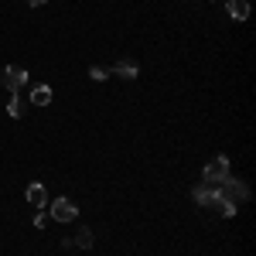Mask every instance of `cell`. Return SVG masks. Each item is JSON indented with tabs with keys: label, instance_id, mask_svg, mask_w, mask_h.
Instances as JSON below:
<instances>
[{
	"label": "cell",
	"instance_id": "6da1fadb",
	"mask_svg": "<svg viewBox=\"0 0 256 256\" xmlns=\"http://www.w3.org/2000/svg\"><path fill=\"white\" fill-rule=\"evenodd\" d=\"M202 178H205V184H218L222 178H229V158H226V154H216V158L205 164Z\"/></svg>",
	"mask_w": 256,
	"mask_h": 256
},
{
	"label": "cell",
	"instance_id": "7a4b0ae2",
	"mask_svg": "<svg viewBox=\"0 0 256 256\" xmlns=\"http://www.w3.org/2000/svg\"><path fill=\"white\" fill-rule=\"evenodd\" d=\"M76 216H79V208H76L72 198H55V202H52V218H58V222H72Z\"/></svg>",
	"mask_w": 256,
	"mask_h": 256
},
{
	"label": "cell",
	"instance_id": "3957f363",
	"mask_svg": "<svg viewBox=\"0 0 256 256\" xmlns=\"http://www.w3.org/2000/svg\"><path fill=\"white\" fill-rule=\"evenodd\" d=\"M0 82H4L10 92H18L20 86H28V72H24L20 65H7V68H4V76H0Z\"/></svg>",
	"mask_w": 256,
	"mask_h": 256
},
{
	"label": "cell",
	"instance_id": "277c9868",
	"mask_svg": "<svg viewBox=\"0 0 256 256\" xmlns=\"http://www.w3.org/2000/svg\"><path fill=\"white\" fill-rule=\"evenodd\" d=\"M28 202H31L34 208H44V205H48V188H44L41 181H31V184H28Z\"/></svg>",
	"mask_w": 256,
	"mask_h": 256
},
{
	"label": "cell",
	"instance_id": "5b68a950",
	"mask_svg": "<svg viewBox=\"0 0 256 256\" xmlns=\"http://www.w3.org/2000/svg\"><path fill=\"white\" fill-rule=\"evenodd\" d=\"M226 10H229L232 20H246L250 18V4H246V0H226Z\"/></svg>",
	"mask_w": 256,
	"mask_h": 256
},
{
	"label": "cell",
	"instance_id": "8992f818",
	"mask_svg": "<svg viewBox=\"0 0 256 256\" xmlns=\"http://www.w3.org/2000/svg\"><path fill=\"white\" fill-rule=\"evenodd\" d=\"M31 102H34V106H48V102H52V89H48V86H34V89H31Z\"/></svg>",
	"mask_w": 256,
	"mask_h": 256
},
{
	"label": "cell",
	"instance_id": "52a82bcc",
	"mask_svg": "<svg viewBox=\"0 0 256 256\" xmlns=\"http://www.w3.org/2000/svg\"><path fill=\"white\" fill-rule=\"evenodd\" d=\"M212 198H216V184H208V188L198 184V188H195V202H198V205H212Z\"/></svg>",
	"mask_w": 256,
	"mask_h": 256
},
{
	"label": "cell",
	"instance_id": "ba28073f",
	"mask_svg": "<svg viewBox=\"0 0 256 256\" xmlns=\"http://www.w3.org/2000/svg\"><path fill=\"white\" fill-rule=\"evenodd\" d=\"M116 76H123V79H137V65L134 62H116Z\"/></svg>",
	"mask_w": 256,
	"mask_h": 256
},
{
	"label": "cell",
	"instance_id": "9c48e42d",
	"mask_svg": "<svg viewBox=\"0 0 256 256\" xmlns=\"http://www.w3.org/2000/svg\"><path fill=\"white\" fill-rule=\"evenodd\" d=\"M24 110H28V106H24V102L18 99V92H14V96H10V102H7V113H10L14 120H20V116H24Z\"/></svg>",
	"mask_w": 256,
	"mask_h": 256
},
{
	"label": "cell",
	"instance_id": "30bf717a",
	"mask_svg": "<svg viewBox=\"0 0 256 256\" xmlns=\"http://www.w3.org/2000/svg\"><path fill=\"white\" fill-rule=\"evenodd\" d=\"M92 242H96V239H92V229H79L76 246H79V250H92Z\"/></svg>",
	"mask_w": 256,
	"mask_h": 256
},
{
	"label": "cell",
	"instance_id": "8fae6325",
	"mask_svg": "<svg viewBox=\"0 0 256 256\" xmlns=\"http://www.w3.org/2000/svg\"><path fill=\"white\" fill-rule=\"evenodd\" d=\"M106 76H110V72H106L102 65H92V68H89V79H96V82H102Z\"/></svg>",
	"mask_w": 256,
	"mask_h": 256
},
{
	"label": "cell",
	"instance_id": "7c38bea8",
	"mask_svg": "<svg viewBox=\"0 0 256 256\" xmlns=\"http://www.w3.org/2000/svg\"><path fill=\"white\" fill-rule=\"evenodd\" d=\"M28 4H31V7H41V4H48V0H28Z\"/></svg>",
	"mask_w": 256,
	"mask_h": 256
}]
</instances>
